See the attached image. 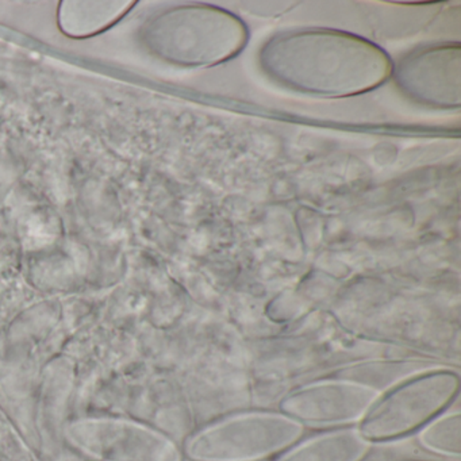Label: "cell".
Wrapping results in <instances>:
<instances>
[{
    "mask_svg": "<svg viewBox=\"0 0 461 461\" xmlns=\"http://www.w3.org/2000/svg\"><path fill=\"white\" fill-rule=\"evenodd\" d=\"M301 434L302 426L282 415H242L202 431L187 450L198 461H253L285 449Z\"/></svg>",
    "mask_w": 461,
    "mask_h": 461,
    "instance_id": "obj_1",
    "label": "cell"
},
{
    "mask_svg": "<svg viewBox=\"0 0 461 461\" xmlns=\"http://www.w3.org/2000/svg\"><path fill=\"white\" fill-rule=\"evenodd\" d=\"M449 399V391H401L380 403L366 418L361 436L366 439L393 438L422 425Z\"/></svg>",
    "mask_w": 461,
    "mask_h": 461,
    "instance_id": "obj_2",
    "label": "cell"
},
{
    "mask_svg": "<svg viewBox=\"0 0 461 461\" xmlns=\"http://www.w3.org/2000/svg\"><path fill=\"white\" fill-rule=\"evenodd\" d=\"M79 441L91 452L109 460L179 461V453L168 439L131 426L85 429L80 430Z\"/></svg>",
    "mask_w": 461,
    "mask_h": 461,
    "instance_id": "obj_3",
    "label": "cell"
},
{
    "mask_svg": "<svg viewBox=\"0 0 461 461\" xmlns=\"http://www.w3.org/2000/svg\"><path fill=\"white\" fill-rule=\"evenodd\" d=\"M368 447L358 431L339 430L310 439L276 461H360Z\"/></svg>",
    "mask_w": 461,
    "mask_h": 461,
    "instance_id": "obj_4",
    "label": "cell"
},
{
    "mask_svg": "<svg viewBox=\"0 0 461 461\" xmlns=\"http://www.w3.org/2000/svg\"><path fill=\"white\" fill-rule=\"evenodd\" d=\"M420 442L428 449L442 455L458 456L460 453V420L458 415L444 418L431 423L420 434Z\"/></svg>",
    "mask_w": 461,
    "mask_h": 461,
    "instance_id": "obj_5",
    "label": "cell"
}]
</instances>
